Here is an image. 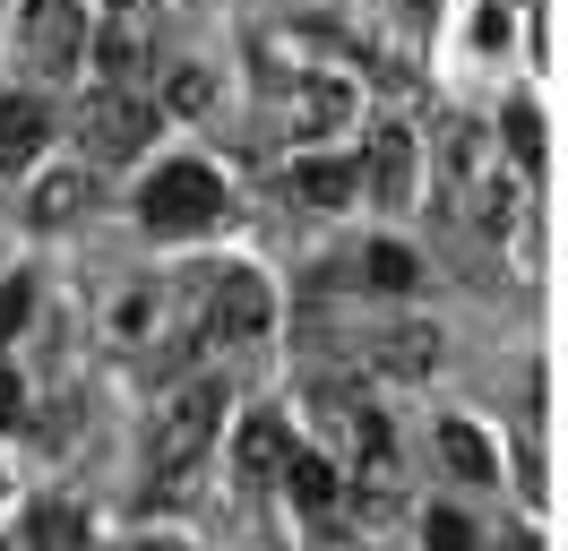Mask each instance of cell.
Instances as JSON below:
<instances>
[{
	"label": "cell",
	"instance_id": "cell-24",
	"mask_svg": "<svg viewBox=\"0 0 568 551\" xmlns=\"http://www.w3.org/2000/svg\"><path fill=\"white\" fill-rule=\"evenodd\" d=\"M27 413V388H18V371H0V422H18Z\"/></svg>",
	"mask_w": 568,
	"mask_h": 551
},
{
	"label": "cell",
	"instance_id": "cell-20",
	"mask_svg": "<svg viewBox=\"0 0 568 551\" xmlns=\"http://www.w3.org/2000/svg\"><path fill=\"white\" fill-rule=\"evenodd\" d=\"M164 103H173V112H207V103H215V78H207V69H173Z\"/></svg>",
	"mask_w": 568,
	"mask_h": 551
},
{
	"label": "cell",
	"instance_id": "cell-16",
	"mask_svg": "<svg viewBox=\"0 0 568 551\" xmlns=\"http://www.w3.org/2000/svg\"><path fill=\"white\" fill-rule=\"evenodd\" d=\"M27 551H87V517L78 509H27Z\"/></svg>",
	"mask_w": 568,
	"mask_h": 551
},
{
	"label": "cell",
	"instance_id": "cell-8",
	"mask_svg": "<svg viewBox=\"0 0 568 551\" xmlns=\"http://www.w3.org/2000/svg\"><path fill=\"white\" fill-rule=\"evenodd\" d=\"M276 112H284V130H293V138H320V130H336V121L354 112V87L327 78V69H302L293 87H276Z\"/></svg>",
	"mask_w": 568,
	"mask_h": 551
},
{
	"label": "cell",
	"instance_id": "cell-6",
	"mask_svg": "<svg viewBox=\"0 0 568 551\" xmlns=\"http://www.w3.org/2000/svg\"><path fill=\"white\" fill-rule=\"evenodd\" d=\"M78 138H87L104 164H130L146 138H155V112H146L139 96H87V112H78Z\"/></svg>",
	"mask_w": 568,
	"mask_h": 551
},
{
	"label": "cell",
	"instance_id": "cell-2",
	"mask_svg": "<svg viewBox=\"0 0 568 551\" xmlns=\"http://www.w3.org/2000/svg\"><path fill=\"white\" fill-rule=\"evenodd\" d=\"M439 164H448V199L465 207V224H483V233H508V190H499V156L491 138L457 121V130L439 138Z\"/></svg>",
	"mask_w": 568,
	"mask_h": 551
},
{
	"label": "cell",
	"instance_id": "cell-12",
	"mask_svg": "<svg viewBox=\"0 0 568 551\" xmlns=\"http://www.w3.org/2000/svg\"><path fill=\"white\" fill-rule=\"evenodd\" d=\"M43 138H52V112H43L36 96H9V103H0V172L36 164Z\"/></svg>",
	"mask_w": 568,
	"mask_h": 551
},
{
	"label": "cell",
	"instance_id": "cell-23",
	"mask_svg": "<svg viewBox=\"0 0 568 551\" xmlns=\"http://www.w3.org/2000/svg\"><path fill=\"white\" fill-rule=\"evenodd\" d=\"M95 61H104L112 78H130V61H139V52H130V43H121V34H104V43H95Z\"/></svg>",
	"mask_w": 568,
	"mask_h": 551
},
{
	"label": "cell",
	"instance_id": "cell-10",
	"mask_svg": "<svg viewBox=\"0 0 568 551\" xmlns=\"http://www.w3.org/2000/svg\"><path fill=\"white\" fill-rule=\"evenodd\" d=\"M87 207H95V172H43L36 190H27V224H36V233H61Z\"/></svg>",
	"mask_w": 568,
	"mask_h": 551
},
{
	"label": "cell",
	"instance_id": "cell-1",
	"mask_svg": "<svg viewBox=\"0 0 568 551\" xmlns=\"http://www.w3.org/2000/svg\"><path fill=\"white\" fill-rule=\"evenodd\" d=\"M215 431H224V379H190L173 405L155 413V431H146V465H155V482H181L215 448Z\"/></svg>",
	"mask_w": 568,
	"mask_h": 551
},
{
	"label": "cell",
	"instance_id": "cell-22",
	"mask_svg": "<svg viewBox=\"0 0 568 551\" xmlns=\"http://www.w3.org/2000/svg\"><path fill=\"white\" fill-rule=\"evenodd\" d=\"M474 43H483V52H508V9H483V18H474Z\"/></svg>",
	"mask_w": 568,
	"mask_h": 551
},
{
	"label": "cell",
	"instance_id": "cell-17",
	"mask_svg": "<svg viewBox=\"0 0 568 551\" xmlns=\"http://www.w3.org/2000/svg\"><path fill=\"white\" fill-rule=\"evenodd\" d=\"M379 344H388V371H430L439 362V328H396Z\"/></svg>",
	"mask_w": 568,
	"mask_h": 551
},
{
	"label": "cell",
	"instance_id": "cell-3",
	"mask_svg": "<svg viewBox=\"0 0 568 551\" xmlns=\"http://www.w3.org/2000/svg\"><path fill=\"white\" fill-rule=\"evenodd\" d=\"M199 319H207L215 344H250V337H267L276 293H267L258 268H199Z\"/></svg>",
	"mask_w": 568,
	"mask_h": 551
},
{
	"label": "cell",
	"instance_id": "cell-11",
	"mask_svg": "<svg viewBox=\"0 0 568 551\" xmlns=\"http://www.w3.org/2000/svg\"><path fill=\"white\" fill-rule=\"evenodd\" d=\"M284 457H293V431H284V413H250L242 440H233V465H242L250 482H276Z\"/></svg>",
	"mask_w": 568,
	"mask_h": 551
},
{
	"label": "cell",
	"instance_id": "cell-15",
	"mask_svg": "<svg viewBox=\"0 0 568 551\" xmlns=\"http://www.w3.org/2000/svg\"><path fill=\"white\" fill-rule=\"evenodd\" d=\"M362 284H379V293H414V284H423V259H414L405 241H371V250H362Z\"/></svg>",
	"mask_w": 568,
	"mask_h": 551
},
{
	"label": "cell",
	"instance_id": "cell-7",
	"mask_svg": "<svg viewBox=\"0 0 568 551\" xmlns=\"http://www.w3.org/2000/svg\"><path fill=\"white\" fill-rule=\"evenodd\" d=\"M354 181L371 190V207H405V199H414V130L379 121V130L362 138V164H354Z\"/></svg>",
	"mask_w": 568,
	"mask_h": 551
},
{
	"label": "cell",
	"instance_id": "cell-4",
	"mask_svg": "<svg viewBox=\"0 0 568 551\" xmlns=\"http://www.w3.org/2000/svg\"><path fill=\"white\" fill-rule=\"evenodd\" d=\"M215 216H224V181H215L207 164H164L139 190V224L146 233H207Z\"/></svg>",
	"mask_w": 568,
	"mask_h": 551
},
{
	"label": "cell",
	"instance_id": "cell-21",
	"mask_svg": "<svg viewBox=\"0 0 568 551\" xmlns=\"http://www.w3.org/2000/svg\"><path fill=\"white\" fill-rule=\"evenodd\" d=\"M423 543H430V551H474V525H465L457 509H430V517H423Z\"/></svg>",
	"mask_w": 568,
	"mask_h": 551
},
{
	"label": "cell",
	"instance_id": "cell-18",
	"mask_svg": "<svg viewBox=\"0 0 568 551\" xmlns=\"http://www.w3.org/2000/svg\"><path fill=\"white\" fill-rule=\"evenodd\" d=\"M508 156H517V164H542V112H534V103H508Z\"/></svg>",
	"mask_w": 568,
	"mask_h": 551
},
{
	"label": "cell",
	"instance_id": "cell-19",
	"mask_svg": "<svg viewBox=\"0 0 568 551\" xmlns=\"http://www.w3.org/2000/svg\"><path fill=\"white\" fill-rule=\"evenodd\" d=\"M27 319H36V284H27V276H9V284H0V344L18 337Z\"/></svg>",
	"mask_w": 568,
	"mask_h": 551
},
{
	"label": "cell",
	"instance_id": "cell-13",
	"mask_svg": "<svg viewBox=\"0 0 568 551\" xmlns=\"http://www.w3.org/2000/svg\"><path fill=\"white\" fill-rule=\"evenodd\" d=\"M276 482H293V500H302L311 517H327V509H336V465H327L320 448H293Z\"/></svg>",
	"mask_w": 568,
	"mask_h": 551
},
{
	"label": "cell",
	"instance_id": "cell-9",
	"mask_svg": "<svg viewBox=\"0 0 568 551\" xmlns=\"http://www.w3.org/2000/svg\"><path fill=\"white\" fill-rule=\"evenodd\" d=\"M284 199H302V207H354L362 199V181H354V164L345 156H293L284 164Z\"/></svg>",
	"mask_w": 568,
	"mask_h": 551
},
{
	"label": "cell",
	"instance_id": "cell-14",
	"mask_svg": "<svg viewBox=\"0 0 568 551\" xmlns=\"http://www.w3.org/2000/svg\"><path fill=\"white\" fill-rule=\"evenodd\" d=\"M439 457H448L465 482H499V457H491V440H483L474 422H439Z\"/></svg>",
	"mask_w": 568,
	"mask_h": 551
},
{
	"label": "cell",
	"instance_id": "cell-5",
	"mask_svg": "<svg viewBox=\"0 0 568 551\" xmlns=\"http://www.w3.org/2000/svg\"><path fill=\"white\" fill-rule=\"evenodd\" d=\"M18 43H27V61L43 78H78V61H87V9L78 0H27L18 9Z\"/></svg>",
	"mask_w": 568,
	"mask_h": 551
},
{
	"label": "cell",
	"instance_id": "cell-25",
	"mask_svg": "<svg viewBox=\"0 0 568 551\" xmlns=\"http://www.w3.org/2000/svg\"><path fill=\"white\" fill-rule=\"evenodd\" d=\"M508 551H542V543H508Z\"/></svg>",
	"mask_w": 568,
	"mask_h": 551
}]
</instances>
